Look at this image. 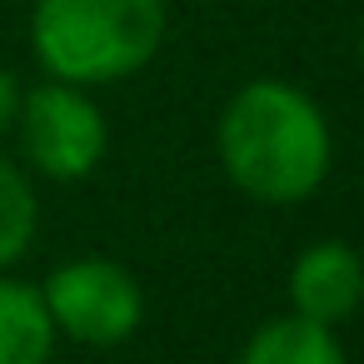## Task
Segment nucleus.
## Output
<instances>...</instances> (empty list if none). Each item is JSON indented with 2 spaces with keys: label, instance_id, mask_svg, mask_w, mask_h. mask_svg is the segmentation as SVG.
Wrapping results in <instances>:
<instances>
[{
  "label": "nucleus",
  "instance_id": "f257e3e1",
  "mask_svg": "<svg viewBox=\"0 0 364 364\" xmlns=\"http://www.w3.org/2000/svg\"><path fill=\"white\" fill-rule=\"evenodd\" d=\"M220 160L245 195L289 205L314 195L329 170V125L304 90L255 80L220 115Z\"/></svg>",
  "mask_w": 364,
  "mask_h": 364
},
{
  "label": "nucleus",
  "instance_id": "f03ea898",
  "mask_svg": "<svg viewBox=\"0 0 364 364\" xmlns=\"http://www.w3.org/2000/svg\"><path fill=\"white\" fill-rule=\"evenodd\" d=\"M31 41L65 85L125 80L165 41V0H36Z\"/></svg>",
  "mask_w": 364,
  "mask_h": 364
},
{
  "label": "nucleus",
  "instance_id": "7ed1b4c3",
  "mask_svg": "<svg viewBox=\"0 0 364 364\" xmlns=\"http://www.w3.org/2000/svg\"><path fill=\"white\" fill-rule=\"evenodd\" d=\"M55 329H65L80 344H120L140 329L145 294L130 269L115 259H70L60 264L41 289Z\"/></svg>",
  "mask_w": 364,
  "mask_h": 364
},
{
  "label": "nucleus",
  "instance_id": "20e7f679",
  "mask_svg": "<svg viewBox=\"0 0 364 364\" xmlns=\"http://www.w3.org/2000/svg\"><path fill=\"white\" fill-rule=\"evenodd\" d=\"M21 140L41 175L80 180L105 155V115L75 85H41L21 105Z\"/></svg>",
  "mask_w": 364,
  "mask_h": 364
},
{
  "label": "nucleus",
  "instance_id": "39448f33",
  "mask_svg": "<svg viewBox=\"0 0 364 364\" xmlns=\"http://www.w3.org/2000/svg\"><path fill=\"white\" fill-rule=\"evenodd\" d=\"M289 299H294V314L304 319H319V324L349 319L364 299V259L344 240L309 245L289 269Z\"/></svg>",
  "mask_w": 364,
  "mask_h": 364
},
{
  "label": "nucleus",
  "instance_id": "423d86ee",
  "mask_svg": "<svg viewBox=\"0 0 364 364\" xmlns=\"http://www.w3.org/2000/svg\"><path fill=\"white\" fill-rule=\"evenodd\" d=\"M55 319L36 284L0 279V364H50Z\"/></svg>",
  "mask_w": 364,
  "mask_h": 364
},
{
  "label": "nucleus",
  "instance_id": "0eeeda50",
  "mask_svg": "<svg viewBox=\"0 0 364 364\" xmlns=\"http://www.w3.org/2000/svg\"><path fill=\"white\" fill-rule=\"evenodd\" d=\"M240 364H349V359H344L339 339L329 334V324L304 319V314H284V319H269L250 334Z\"/></svg>",
  "mask_w": 364,
  "mask_h": 364
},
{
  "label": "nucleus",
  "instance_id": "6e6552de",
  "mask_svg": "<svg viewBox=\"0 0 364 364\" xmlns=\"http://www.w3.org/2000/svg\"><path fill=\"white\" fill-rule=\"evenodd\" d=\"M31 235H36V195L26 175L0 155V269L26 255Z\"/></svg>",
  "mask_w": 364,
  "mask_h": 364
},
{
  "label": "nucleus",
  "instance_id": "1a4fd4ad",
  "mask_svg": "<svg viewBox=\"0 0 364 364\" xmlns=\"http://www.w3.org/2000/svg\"><path fill=\"white\" fill-rule=\"evenodd\" d=\"M16 110H21V90H16V75L0 65V130H6L11 120H16Z\"/></svg>",
  "mask_w": 364,
  "mask_h": 364
}]
</instances>
